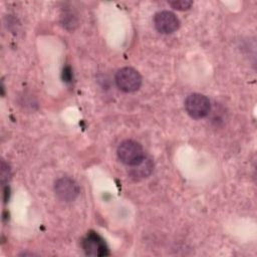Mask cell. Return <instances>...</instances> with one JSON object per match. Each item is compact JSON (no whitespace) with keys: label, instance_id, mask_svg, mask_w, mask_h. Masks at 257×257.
I'll return each instance as SVG.
<instances>
[{"label":"cell","instance_id":"obj_3","mask_svg":"<svg viewBox=\"0 0 257 257\" xmlns=\"http://www.w3.org/2000/svg\"><path fill=\"white\" fill-rule=\"evenodd\" d=\"M115 83L123 92H134L142 85V76L133 67H122L115 73Z\"/></svg>","mask_w":257,"mask_h":257},{"label":"cell","instance_id":"obj_7","mask_svg":"<svg viewBox=\"0 0 257 257\" xmlns=\"http://www.w3.org/2000/svg\"><path fill=\"white\" fill-rule=\"evenodd\" d=\"M153 168H154L153 162L150 159H147L145 157L142 162H140L139 164H137L135 166H132L130 175L134 180L140 181V180L148 178L151 175V173L153 172Z\"/></svg>","mask_w":257,"mask_h":257},{"label":"cell","instance_id":"obj_9","mask_svg":"<svg viewBox=\"0 0 257 257\" xmlns=\"http://www.w3.org/2000/svg\"><path fill=\"white\" fill-rule=\"evenodd\" d=\"M63 79L65 81H70V79H71V71H70L69 67L64 68V70H63Z\"/></svg>","mask_w":257,"mask_h":257},{"label":"cell","instance_id":"obj_8","mask_svg":"<svg viewBox=\"0 0 257 257\" xmlns=\"http://www.w3.org/2000/svg\"><path fill=\"white\" fill-rule=\"evenodd\" d=\"M170 4V6L176 10L179 11H185L191 8L193 2L189 1V0H173V1H169L168 2Z\"/></svg>","mask_w":257,"mask_h":257},{"label":"cell","instance_id":"obj_4","mask_svg":"<svg viewBox=\"0 0 257 257\" xmlns=\"http://www.w3.org/2000/svg\"><path fill=\"white\" fill-rule=\"evenodd\" d=\"M56 196L64 202L74 201L79 194L78 184L69 177H61L54 184Z\"/></svg>","mask_w":257,"mask_h":257},{"label":"cell","instance_id":"obj_6","mask_svg":"<svg viewBox=\"0 0 257 257\" xmlns=\"http://www.w3.org/2000/svg\"><path fill=\"white\" fill-rule=\"evenodd\" d=\"M82 248L87 255L106 256L109 254L104 240L95 232L90 231L82 240Z\"/></svg>","mask_w":257,"mask_h":257},{"label":"cell","instance_id":"obj_2","mask_svg":"<svg viewBox=\"0 0 257 257\" xmlns=\"http://www.w3.org/2000/svg\"><path fill=\"white\" fill-rule=\"evenodd\" d=\"M185 109L187 113L196 119L207 116L211 110L209 98L201 93H192L185 99Z\"/></svg>","mask_w":257,"mask_h":257},{"label":"cell","instance_id":"obj_5","mask_svg":"<svg viewBox=\"0 0 257 257\" xmlns=\"http://www.w3.org/2000/svg\"><path fill=\"white\" fill-rule=\"evenodd\" d=\"M154 25L160 33L171 34L179 29L180 20L173 12L164 10L155 14Z\"/></svg>","mask_w":257,"mask_h":257},{"label":"cell","instance_id":"obj_1","mask_svg":"<svg viewBox=\"0 0 257 257\" xmlns=\"http://www.w3.org/2000/svg\"><path fill=\"white\" fill-rule=\"evenodd\" d=\"M117 157L121 163L127 166H135L145 158L143 147L136 141L124 140L117 147Z\"/></svg>","mask_w":257,"mask_h":257}]
</instances>
